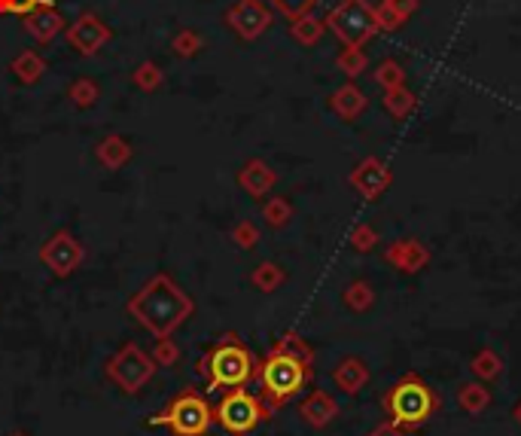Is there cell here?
I'll return each instance as SVG.
<instances>
[{"mask_svg": "<svg viewBox=\"0 0 521 436\" xmlns=\"http://www.w3.org/2000/svg\"><path fill=\"white\" fill-rule=\"evenodd\" d=\"M128 312H132L134 318H138V323H143L150 332H156L159 339H165L190 318L192 302L168 275H156L138 296L132 299V302H128Z\"/></svg>", "mask_w": 521, "mask_h": 436, "instance_id": "cell-1", "label": "cell"}, {"mask_svg": "<svg viewBox=\"0 0 521 436\" xmlns=\"http://www.w3.org/2000/svg\"><path fill=\"white\" fill-rule=\"evenodd\" d=\"M204 366L211 372V388H244L253 375L251 352L238 345L235 336H226L220 345H213Z\"/></svg>", "mask_w": 521, "mask_h": 436, "instance_id": "cell-2", "label": "cell"}, {"mask_svg": "<svg viewBox=\"0 0 521 436\" xmlns=\"http://www.w3.org/2000/svg\"><path fill=\"white\" fill-rule=\"evenodd\" d=\"M260 379H262V391H266V397H271L275 403H284V400H290L293 394L302 391L305 379H309V370H305L302 357L278 348L275 354L266 357Z\"/></svg>", "mask_w": 521, "mask_h": 436, "instance_id": "cell-3", "label": "cell"}, {"mask_svg": "<svg viewBox=\"0 0 521 436\" xmlns=\"http://www.w3.org/2000/svg\"><path fill=\"white\" fill-rule=\"evenodd\" d=\"M152 424H168L177 436H204L211 424V409L202 397L183 394L171 403L165 412L152 418Z\"/></svg>", "mask_w": 521, "mask_h": 436, "instance_id": "cell-4", "label": "cell"}, {"mask_svg": "<svg viewBox=\"0 0 521 436\" xmlns=\"http://www.w3.org/2000/svg\"><path fill=\"white\" fill-rule=\"evenodd\" d=\"M64 40L76 55L92 58V55H98L110 40H113V28H110L98 13H80L64 28Z\"/></svg>", "mask_w": 521, "mask_h": 436, "instance_id": "cell-5", "label": "cell"}, {"mask_svg": "<svg viewBox=\"0 0 521 436\" xmlns=\"http://www.w3.org/2000/svg\"><path fill=\"white\" fill-rule=\"evenodd\" d=\"M388 409L399 424H418L433 412V394L418 382H403L394 388V394L388 400Z\"/></svg>", "mask_w": 521, "mask_h": 436, "instance_id": "cell-6", "label": "cell"}, {"mask_svg": "<svg viewBox=\"0 0 521 436\" xmlns=\"http://www.w3.org/2000/svg\"><path fill=\"white\" fill-rule=\"evenodd\" d=\"M40 263L49 272H53L55 278L74 275V272L80 269V263H83L80 238L71 235V233H64V229H62V233H55L46 244L40 247Z\"/></svg>", "mask_w": 521, "mask_h": 436, "instance_id": "cell-7", "label": "cell"}, {"mask_svg": "<svg viewBox=\"0 0 521 436\" xmlns=\"http://www.w3.org/2000/svg\"><path fill=\"white\" fill-rule=\"evenodd\" d=\"M262 418V409L256 403V397L244 394V391H232L223 397V403L217 406V421L226 427L229 433H251Z\"/></svg>", "mask_w": 521, "mask_h": 436, "instance_id": "cell-8", "label": "cell"}, {"mask_svg": "<svg viewBox=\"0 0 521 436\" xmlns=\"http://www.w3.org/2000/svg\"><path fill=\"white\" fill-rule=\"evenodd\" d=\"M223 22L241 40H256L271 25V13L262 0H235V4L226 10Z\"/></svg>", "mask_w": 521, "mask_h": 436, "instance_id": "cell-9", "label": "cell"}, {"mask_svg": "<svg viewBox=\"0 0 521 436\" xmlns=\"http://www.w3.org/2000/svg\"><path fill=\"white\" fill-rule=\"evenodd\" d=\"M22 28H25V34H28L34 43H40V46H49V43H53L58 34H64L67 22H64V15L53 6V0H43L37 10L28 13L22 19Z\"/></svg>", "mask_w": 521, "mask_h": 436, "instance_id": "cell-10", "label": "cell"}, {"mask_svg": "<svg viewBox=\"0 0 521 436\" xmlns=\"http://www.w3.org/2000/svg\"><path fill=\"white\" fill-rule=\"evenodd\" d=\"M150 372H152L150 361L134 345H125L123 352H119L113 361H110V375H113V379L123 384V388H128V391L141 388V384L150 379Z\"/></svg>", "mask_w": 521, "mask_h": 436, "instance_id": "cell-11", "label": "cell"}, {"mask_svg": "<svg viewBox=\"0 0 521 436\" xmlns=\"http://www.w3.org/2000/svg\"><path fill=\"white\" fill-rule=\"evenodd\" d=\"M10 74L22 85H37L43 80V74H46V58H43L37 49H22L10 62Z\"/></svg>", "mask_w": 521, "mask_h": 436, "instance_id": "cell-12", "label": "cell"}, {"mask_svg": "<svg viewBox=\"0 0 521 436\" xmlns=\"http://www.w3.org/2000/svg\"><path fill=\"white\" fill-rule=\"evenodd\" d=\"M132 153H134V150H132V144H128V138H123V134H107V138L98 141L95 159H98L104 168L116 171V168H123L128 159H132Z\"/></svg>", "mask_w": 521, "mask_h": 436, "instance_id": "cell-13", "label": "cell"}, {"mask_svg": "<svg viewBox=\"0 0 521 436\" xmlns=\"http://www.w3.org/2000/svg\"><path fill=\"white\" fill-rule=\"evenodd\" d=\"M271 181H275V174H271L262 162H247V165L241 168V174H238V183H241L251 195H256V199L269 190Z\"/></svg>", "mask_w": 521, "mask_h": 436, "instance_id": "cell-14", "label": "cell"}, {"mask_svg": "<svg viewBox=\"0 0 521 436\" xmlns=\"http://www.w3.org/2000/svg\"><path fill=\"white\" fill-rule=\"evenodd\" d=\"M67 101H71L76 110L95 107L101 101V85L92 80V76H80V80H74L67 85Z\"/></svg>", "mask_w": 521, "mask_h": 436, "instance_id": "cell-15", "label": "cell"}, {"mask_svg": "<svg viewBox=\"0 0 521 436\" xmlns=\"http://www.w3.org/2000/svg\"><path fill=\"white\" fill-rule=\"evenodd\" d=\"M132 83L138 92H156V89H162V83H165V74H162V67L156 62H141L134 67Z\"/></svg>", "mask_w": 521, "mask_h": 436, "instance_id": "cell-16", "label": "cell"}, {"mask_svg": "<svg viewBox=\"0 0 521 436\" xmlns=\"http://www.w3.org/2000/svg\"><path fill=\"white\" fill-rule=\"evenodd\" d=\"M202 46H204L202 34L192 28H181L174 37H171V49H174L177 58H195L202 53Z\"/></svg>", "mask_w": 521, "mask_h": 436, "instance_id": "cell-17", "label": "cell"}, {"mask_svg": "<svg viewBox=\"0 0 521 436\" xmlns=\"http://www.w3.org/2000/svg\"><path fill=\"white\" fill-rule=\"evenodd\" d=\"M269 4L275 6L278 13H284L290 22H299V19H305V15H311V10L320 4V0H269Z\"/></svg>", "mask_w": 521, "mask_h": 436, "instance_id": "cell-18", "label": "cell"}, {"mask_svg": "<svg viewBox=\"0 0 521 436\" xmlns=\"http://www.w3.org/2000/svg\"><path fill=\"white\" fill-rule=\"evenodd\" d=\"M43 4V0H0V15H28L34 13L37 6Z\"/></svg>", "mask_w": 521, "mask_h": 436, "instance_id": "cell-19", "label": "cell"}, {"mask_svg": "<svg viewBox=\"0 0 521 436\" xmlns=\"http://www.w3.org/2000/svg\"><path fill=\"white\" fill-rule=\"evenodd\" d=\"M235 242L241 244V247H253V242H256V233H253V229L247 226V223H244V226H238V229H235Z\"/></svg>", "mask_w": 521, "mask_h": 436, "instance_id": "cell-20", "label": "cell"}]
</instances>
